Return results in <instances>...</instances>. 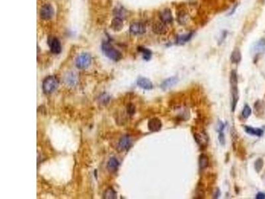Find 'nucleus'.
I'll use <instances>...</instances> for the list:
<instances>
[{"mask_svg": "<svg viewBox=\"0 0 265 199\" xmlns=\"http://www.w3.org/2000/svg\"><path fill=\"white\" fill-rule=\"evenodd\" d=\"M221 196V192L219 188H216L213 192V197L214 198H218Z\"/></svg>", "mask_w": 265, "mask_h": 199, "instance_id": "31", "label": "nucleus"}, {"mask_svg": "<svg viewBox=\"0 0 265 199\" xmlns=\"http://www.w3.org/2000/svg\"><path fill=\"white\" fill-rule=\"evenodd\" d=\"M194 137L197 144L199 145L201 149H204L206 148L208 143V136L206 132L201 131L194 133Z\"/></svg>", "mask_w": 265, "mask_h": 199, "instance_id": "4", "label": "nucleus"}, {"mask_svg": "<svg viewBox=\"0 0 265 199\" xmlns=\"http://www.w3.org/2000/svg\"><path fill=\"white\" fill-rule=\"evenodd\" d=\"M59 82L56 76H49L47 77L43 83V90L44 94H50L55 91L59 86Z\"/></svg>", "mask_w": 265, "mask_h": 199, "instance_id": "2", "label": "nucleus"}, {"mask_svg": "<svg viewBox=\"0 0 265 199\" xmlns=\"http://www.w3.org/2000/svg\"><path fill=\"white\" fill-rule=\"evenodd\" d=\"M254 51L257 53H265V38H262L255 44Z\"/></svg>", "mask_w": 265, "mask_h": 199, "instance_id": "20", "label": "nucleus"}, {"mask_svg": "<svg viewBox=\"0 0 265 199\" xmlns=\"http://www.w3.org/2000/svg\"><path fill=\"white\" fill-rule=\"evenodd\" d=\"M54 15V9L50 4H45L41 8L40 11V16L44 20H49L53 18Z\"/></svg>", "mask_w": 265, "mask_h": 199, "instance_id": "5", "label": "nucleus"}, {"mask_svg": "<svg viewBox=\"0 0 265 199\" xmlns=\"http://www.w3.org/2000/svg\"><path fill=\"white\" fill-rule=\"evenodd\" d=\"M196 198H203L205 196V189L204 186L200 182L197 186V189L196 191Z\"/></svg>", "mask_w": 265, "mask_h": 199, "instance_id": "22", "label": "nucleus"}, {"mask_svg": "<svg viewBox=\"0 0 265 199\" xmlns=\"http://www.w3.org/2000/svg\"><path fill=\"white\" fill-rule=\"evenodd\" d=\"M130 31L135 35H142L146 32V26L140 22L133 23L130 26Z\"/></svg>", "mask_w": 265, "mask_h": 199, "instance_id": "8", "label": "nucleus"}, {"mask_svg": "<svg viewBox=\"0 0 265 199\" xmlns=\"http://www.w3.org/2000/svg\"><path fill=\"white\" fill-rule=\"evenodd\" d=\"M218 140L220 143V144L222 145H224L225 143V135L223 134V131L219 132V135H218Z\"/></svg>", "mask_w": 265, "mask_h": 199, "instance_id": "29", "label": "nucleus"}, {"mask_svg": "<svg viewBox=\"0 0 265 199\" xmlns=\"http://www.w3.org/2000/svg\"><path fill=\"white\" fill-rule=\"evenodd\" d=\"M127 112L130 115H133L135 112V107L133 104H129L127 106Z\"/></svg>", "mask_w": 265, "mask_h": 199, "instance_id": "30", "label": "nucleus"}, {"mask_svg": "<svg viewBox=\"0 0 265 199\" xmlns=\"http://www.w3.org/2000/svg\"><path fill=\"white\" fill-rule=\"evenodd\" d=\"M162 121L157 118L150 119L148 122V128L151 132L159 131L162 128Z\"/></svg>", "mask_w": 265, "mask_h": 199, "instance_id": "9", "label": "nucleus"}, {"mask_svg": "<svg viewBox=\"0 0 265 199\" xmlns=\"http://www.w3.org/2000/svg\"><path fill=\"white\" fill-rule=\"evenodd\" d=\"M48 45L50 48V51L54 54H59L61 52L62 47L60 41L57 38L53 37L50 38L48 41Z\"/></svg>", "mask_w": 265, "mask_h": 199, "instance_id": "10", "label": "nucleus"}, {"mask_svg": "<svg viewBox=\"0 0 265 199\" xmlns=\"http://www.w3.org/2000/svg\"><path fill=\"white\" fill-rule=\"evenodd\" d=\"M168 30L167 24L162 21H158L153 25V31L157 35H164Z\"/></svg>", "mask_w": 265, "mask_h": 199, "instance_id": "7", "label": "nucleus"}, {"mask_svg": "<svg viewBox=\"0 0 265 199\" xmlns=\"http://www.w3.org/2000/svg\"><path fill=\"white\" fill-rule=\"evenodd\" d=\"M160 19L161 21L168 24L173 21V17L171 9H165L162 10L160 13Z\"/></svg>", "mask_w": 265, "mask_h": 199, "instance_id": "12", "label": "nucleus"}, {"mask_svg": "<svg viewBox=\"0 0 265 199\" xmlns=\"http://www.w3.org/2000/svg\"><path fill=\"white\" fill-rule=\"evenodd\" d=\"M178 21L181 25H184L188 21V16L185 13H180L178 17Z\"/></svg>", "mask_w": 265, "mask_h": 199, "instance_id": "26", "label": "nucleus"}, {"mask_svg": "<svg viewBox=\"0 0 265 199\" xmlns=\"http://www.w3.org/2000/svg\"><path fill=\"white\" fill-rule=\"evenodd\" d=\"M231 61L234 64H239L241 60V54L240 50L238 48H236L233 50V51L231 55Z\"/></svg>", "mask_w": 265, "mask_h": 199, "instance_id": "18", "label": "nucleus"}, {"mask_svg": "<svg viewBox=\"0 0 265 199\" xmlns=\"http://www.w3.org/2000/svg\"><path fill=\"white\" fill-rule=\"evenodd\" d=\"M244 129L247 134L252 135H256L257 137H261L262 136L264 131L262 129L260 128H254L251 126H244Z\"/></svg>", "mask_w": 265, "mask_h": 199, "instance_id": "15", "label": "nucleus"}, {"mask_svg": "<svg viewBox=\"0 0 265 199\" xmlns=\"http://www.w3.org/2000/svg\"><path fill=\"white\" fill-rule=\"evenodd\" d=\"M66 81L69 84H70L71 86H74L76 82V78L75 75H74V74H69L67 76Z\"/></svg>", "mask_w": 265, "mask_h": 199, "instance_id": "28", "label": "nucleus"}, {"mask_svg": "<svg viewBox=\"0 0 265 199\" xmlns=\"http://www.w3.org/2000/svg\"><path fill=\"white\" fill-rule=\"evenodd\" d=\"M137 85L145 90H150L153 88V84L152 82L145 77H140L137 81Z\"/></svg>", "mask_w": 265, "mask_h": 199, "instance_id": "11", "label": "nucleus"}, {"mask_svg": "<svg viewBox=\"0 0 265 199\" xmlns=\"http://www.w3.org/2000/svg\"><path fill=\"white\" fill-rule=\"evenodd\" d=\"M198 163L200 169H206L209 166V157L206 154H201L199 156Z\"/></svg>", "mask_w": 265, "mask_h": 199, "instance_id": "17", "label": "nucleus"}, {"mask_svg": "<svg viewBox=\"0 0 265 199\" xmlns=\"http://www.w3.org/2000/svg\"><path fill=\"white\" fill-rule=\"evenodd\" d=\"M91 56L88 53H84L79 55L76 59V64L78 69H85L89 66L90 63H91Z\"/></svg>", "mask_w": 265, "mask_h": 199, "instance_id": "3", "label": "nucleus"}, {"mask_svg": "<svg viewBox=\"0 0 265 199\" xmlns=\"http://www.w3.org/2000/svg\"><path fill=\"white\" fill-rule=\"evenodd\" d=\"M256 198L257 199H264L265 198V193L261 192L257 193V195H256Z\"/></svg>", "mask_w": 265, "mask_h": 199, "instance_id": "33", "label": "nucleus"}, {"mask_svg": "<svg viewBox=\"0 0 265 199\" xmlns=\"http://www.w3.org/2000/svg\"><path fill=\"white\" fill-rule=\"evenodd\" d=\"M123 27V19L120 18V17H117V18H114L112 20L111 23V27L115 31H120Z\"/></svg>", "mask_w": 265, "mask_h": 199, "instance_id": "16", "label": "nucleus"}, {"mask_svg": "<svg viewBox=\"0 0 265 199\" xmlns=\"http://www.w3.org/2000/svg\"><path fill=\"white\" fill-rule=\"evenodd\" d=\"M102 51L106 57H108L111 60L114 61H118L121 59L122 54L121 53L113 47L108 42H104L102 44Z\"/></svg>", "mask_w": 265, "mask_h": 199, "instance_id": "1", "label": "nucleus"}, {"mask_svg": "<svg viewBox=\"0 0 265 199\" xmlns=\"http://www.w3.org/2000/svg\"><path fill=\"white\" fill-rule=\"evenodd\" d=\"M179 79L176 76H171L169 78L165 79L163 81L160 86L162 90H166L168 89H170L171 88L173 87L174 85H176L178 82Z\"/></svg>", "mask_w": 265, "mask_h": 199, "instance_id": "6", "label": "nucleus"}, {"mask_svg": "<svg viewBox=\"0 0 265 199\" xmlns=\"http://www.w3.org/2000/svg\"><path fill=\"white\" fill-rule=\"evenodd\" d=\"M264 166V161L261 158H258L256 160V161L255 162V169L257 171V173H260L261 170L263 168Z\"/></svg>", "mask_w": 265, "mask_h": 199, "instance_id": "24", "label": "nucleus"}, {"mask_svg": "<svg viewBox=\"0 0 265 199\" xmlns=\"http://www.w3.org/2000/svg\"><path fill=\"white\" fill-rule=\"evenodd\" d=\"M224 128H225V124L222 122V121H219L217 127V131L218 132L223 131Z\"/></svg>", "mask_w": 265, "mask_h": 199, "instance_id": "32", "label": "nucleus"}, {"mask_svg": "<svg viewBox=\"0 0 265 199\" xmlns=\"http://www.w3.org/2000/svg\"><path fill=\"white\" fill-rule=\"evenodd\" d=\"M193 33H190L186 35H179L176 38V43L177 44H179V45H183V44H185L186 43H187L188 41H189L191 37H192Z\"/></svg>", "mask_w": 265, "mask_h": 199, "instance_id": "21", "label": "nucleus"}, {"mask_svg": "<svg viewBox=\"0 0 265 199\" xmlns=\"http://www.w3.org/2000/svg\"><path fill=\"white\" fill-rule=\"evenodd\" d=\"M139 51H140L142 53L143 57L145 60H149L150 59L152 56V53L150 50L144 47H139Z\"/></svg>", "mask_w": 265, "mask_h": 199, "instance_id": "23", "label": "nucleus"}, {"mask_svg": "<svg viewBox=\"0 0 265 199\" xmlns=\"http://www.w3.org/2000/svg\"><path fill=\"white\" fill-rule=\"evenodd\" d=\"M116 192L114 190H113L111 188L108 189L105 191L104 196L105 198H116Z\"/></svg>", "mask_w": 265, "mask_h": 199, "instance_id": "27", "label": "nucleus"}, {"mask_svg": "<svg viewBox=\"0 0 265 199\" xmlns=\"http://www.w3.org/2000/svg\"><path fill=\"white\" fill-rule=\"evenodd\" d=\"M254 112L257 117H261L265 112V102L258 100L254 105Z\"/></svg>", "mask_w": 265, "mask_h": 199, "instance_id": "13", "label": "nucleus"}, {"mask_svg": "<svg viewBox=\"0 0 265 199\" xmlns=\"http://www.w3.org/2000/svg\"><path fill=\"white\" fill-rule=\"evenodd\" d=\"M119 165L120 163L118 161V160L115 157H112L109 160L107 167H108L110 172H115L117 170Z\"/></svg>", "mask_w": 265, "mask_h": 199, "instance_id": "19", "label": "nucleus"}, {"mask_svg": "<svg viewBox=\"0 0 265 199\" xmlns=\"http://www.w3.org/2000/svg\"><path fill=\"white\" fill-rule=\"evenodd\" d=\"M252 113V110L251 107L248 104H245L243 108V111H242V116L245 119H247L249 117Z\"/></svg>", "mask_w": 265, "mask_h": 199, "instance_id": "25", "label": "nucleus"}, {"mask_svg": "<svg viewBox=\"0 0 265 199\" xmlns=\"http://www.w3.org/2000/svg\"><path fill=\"white\" fill-rule=\"evenodd\" d=\"M131 146V140L129 135H124L119 142V148L121 150H127Z\"/></svg>", "mask_w": 265, "mask_h": 199, "instance_id": "14", "label": "nucleus"}]
</instances>
